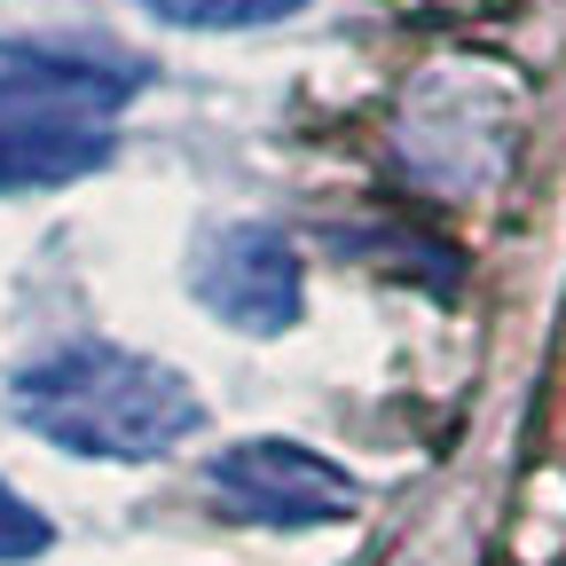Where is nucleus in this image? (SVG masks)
I'll return each instance as SVG.
<instances>
[{
    "instance_id": "1",
    "label": "nucleus",
    "mask_w": 566,
    "mask_h": 566,
    "mask_svg": "<svg viewBox=\"0 0 566 566\" xmlns=\"http://www.w3.org/2000/svg\"><path fill=\"white\" fill-rule=\"evenodd\" d=\"M17 417L48 449L95 464H150L205 424V401L174 363H150L134 346H63L17 378Z\"/></svg>"
},
{
    "instance_id": "2",
    "label": "nucleus",
    "mask_w": 566,
    "mask_h": 566,
    "mask_svg": "<svg viewBox=\"0 0 566 566\" xmlns=\"http://www.w3.org/2000/svg\"><path fill=\"white\" fill-rule=\"evenodd\" d=\"M205 488L229 504V520H252V527H331V520H354V504H363V480L338 457L283 433L229 441L205 464Z\"/></svg>"
},
{
    "instance_id": "3",
    "label": "nucleus",
    "mask_w": 566,
    "mask_h": 566,
    "mask_svg": "<svg viewBox=\"0 0 566 566\" xmlns=\"http://www.w3.org/2000/svg\"><path fill=\"white\" fill-rule=\"evenodd\" d=\"M189 292L229 331L275 338V331H292L307 315V268H300V252H292L283 229L221 221V229H205L197 252H189Z\"/></svg>"
},
{
    "instance_id": "4",
    "label": "nucleus",
    "mask_w": 566,
    "mask_h": 566,
    "mask_svg": "<svg viewBox=\"0 0 566 566\" xmlns=\"http://www.w3.org/2000/svg\"><path fill=\"white\" fill-rule=\"evenodd\" d=\"M142 87H150L142 63L0 40V118H118Z\"/></svg>"
},
{
    "instance_id": "5",
    "label": "nucleus",
    "mask_w": 566,
    "mask_h": 566,
    "mask_svg": "<svg viewBox=\"0 0 566 566\" xmlns=\"http://www.w3.org/2000/svg\"><path fill=\"white\" fill-rule=\"evenodd\" d=\"M111 166L103 118H0V197L63 189Z\"/></svg>"
},
{
    "instance_id": "6",
    "label": "nucleus",
    "mask_w": 566,
    "mask_h": 566,
    "mask_svg": "<svg viewBox=\"0 0 566 566\" xmlns=\"http://www.w3.org/2000/svg\"><path fill=\"white\" fill-rule=\"evenodd\" d=\"M142 9L174 32H260V24L300 17L307 0H142Z\"/></svg>"
},
{
    "instance_id": "7",
    "label": "nucleus",
    "mask_w": 566,
    "mask_h": 566,
    "mask_svg": "<svg viewBox=\"0 0 566 566\" xmlns=\"http://www.w3.org/2000/svg\"><path fill=\"white\" fill-rule=\"evenodd\" d=\"M55 543V527H48V512H32L24 495L0 480V566H24V558H40Z\"/></svg>"
}]
</instances>
